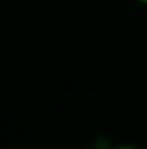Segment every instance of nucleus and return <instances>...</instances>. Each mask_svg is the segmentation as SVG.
<instances>
[{
    "label": "nucleus",
    "instance_id": "f257e3e1",
    "mask_svg": "<svg viewBox=\"0 0 147 149\" xmlns=\"http://www.w3.org/2000/svg\"><path fill=\"white\" fill-rule=\"evenodd\" d=\"M111 149H140V147H136V146H115Z\"/></svg>",
    "mask_w": 147,
    "mask_h": 149
},
{
    "label": "nucleus",
    "instance_id": "f03ea898",
    "mask_svg": "<svg viewBox=\"0 0 147 149\" xmlns=\"http://www.w3.org/2000/svg\"><path fill=\"white\" fill-rule=\"evenodd\" d=\"M138 2H144V4H147V0H138Z\"/></svg>",
    "mask_w": 147,
    "mask_h": 149
}]
</instances>
